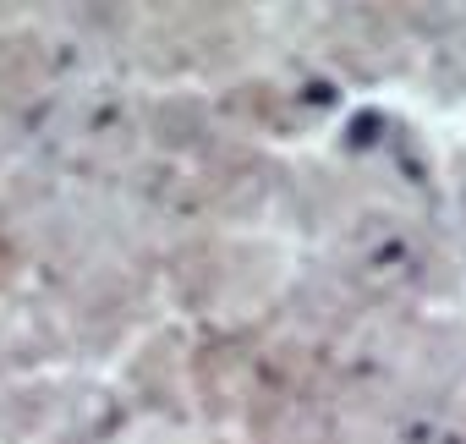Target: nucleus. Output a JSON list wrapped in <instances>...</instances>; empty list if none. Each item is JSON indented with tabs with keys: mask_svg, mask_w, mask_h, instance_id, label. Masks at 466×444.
<instances>
[]
</instances>
